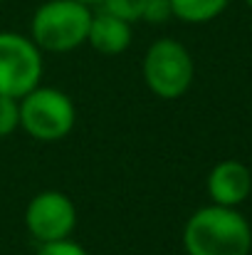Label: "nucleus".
<instances>
[{"mask_svg":"<svg viewBox=\"0 0 252 255\" xmlns=\"http://www.w3.org/2000/svg\"><path fill=\"white\" fill-rule=\"evenodd\" d=\"M185 255H250V221L228 206H203L183 226Z\"/></svg>","mask_w":252,"mask_h":255,"instance_id":"f257e3e1","label":"nucleus"},{"mask_svg":"<svg viewBox=\"0 0 252 255\" xmlns=\"http://www.w3.org/2000/svg\"><path fill=\"white\" fill-rule=\"evenodd\" d=\"M91 15V7L80 0H45L32 12L30 40L42 52H72L86 42Z\"/></svg>","mask_w":252,"mask_h":255,"instance_id":"f03ea898","label":"nucleus"},{"mask_svg":"<svg viewBox=\"0 0 252 255\" xmlns=\"http://www.w3.org/2000/svg\"><path fill=\"white\" fill-rule=\"evenodd\" d=\"M75 124L77 107L62 89L40 85L20 99V129L37 141H60L72 134Z\"/></svg>","mask_w":252,"mask_h":255,"instance_id":"7ed1b4c3","label":"nucleus"},{"mask_svg":"<svg viewBox=\"0 0 252 255\" xmlns=\"http://www.w3.org/2000/svg\"><path fill=\"white\" fill-rule=\"evenodd\" d=\"M195 80V62L178 40L161 37L144 55V82L159 99H180Z\"/></svg>","mask_w":252,"mask_h":255,"instance_id":"20e7f679","label":"nucleus"},{"mask_svg":"<svg viewBox=\"0 0 252 255\" xmlns=\"http://www.w3.org/2000/svg\"><path fill=\"white\" fill-rule=\"evenodd\" d=\"M42 70V50L30 40V35L10 30L0 32V94L22 99L27 92L40 87Z\"/></svg>","mask_w":252,"mask_h":255,"instance_id":"39448f33","label":"nucleus"},{"mask_svg":"<svg viewBox=\"0 0 252 255\" xmlns=\"http://www.w3.org/2000/svg\"><path fill=\"white\" fill-rule=\"evenodd\" d=\"M77 221V206L62 191H40L25 208V228L40 246L72 238Z\"/></svg>","mask_w":252,"mask_h":255,"instance_id":"423d86ee","label":"nucleus"},{"mask_svg":"<svg viewBox=\"0 0 252 255\" xmlns=\"http://www.w3.org/2000/svg\"><path fill=\"white\" fill-rule=\"evenodd\" d=\"M205 191L210 196V203L215 206H228V208H238L240 203H245L252 193V173L250 169L238 161V159H225L218 161L208 178H205Z\"/></svg>","mask_w":252,"mask_h":255,"instance_id":"0eeeda50","label":"nucleus"},{"mask_svg":"<svg viewBox=\"0 0 252 255\" xmlns=\"http://www.w3.org/2000/svg\"><path fill=\"white\" fill-rule=\"evenodd\" d=\"M86 45H91V50H96L104 57L124 55L131 45V22H126L116 15H109L104 10H96L91 15Z\"/></svg>","mask_w":252,"mask_h":255,"instance_id":"6e6552de","label":"nucleus"},{"mask_svg":"<svg viewBox=\"0 0 252 255\" xmlns=\"http://www.w3.org/2000/svg\"><path fill=\"white\" fill-rule=\"evenodd\" d=\"M230 0H170L173 17L188 25H203L225 12Z\"/></svg>","mask_w":252,"mask_h":255,"instance_id":"1a4fd4ad","label":"nucleus"},{"mask_svg":"<svg viewBox=\"0 0 252 255\" xmlns=\"http://www.w3.org/2000/svg\"><path fill=\"white\" fill-rule=\"evenodd\" d=\"M20 129V99L0 94V139L12 136Z\"/></svg>","mask_w":252,"mask_h":255,"instance_id":"9d476101","label":"nucleus"},{"mask_svg":"<svg viewBox=\"0 0 252 255\" xmlns=\"http://www.w3.org/2000/svg\"><path fill=\"white\" fill-rule=\"evenodd\" d=\"M144 2L146 0H101L99 2V10L109 12V15H116L126 22H139L141 20V12H144Z\"/></svg>","mask_w":252,"mask_h":255,"instance_id":"9b49d317","label":"nucleus"},{"mask_svg":"<svg viewBox=\"0 0 252 255\" xmlns=\"http://www.w3.org/2000/svg\"><path fill=\"white\" fill-rule=\"evenodd\" d=\"M173 17V7H170V0H146L144 2V12H141V20L149 22V25H164Z\"/></svg>","mask_w":252,"mask_h":255,"instance_id":"f8f14e48","label":"nucleus"},{"mask_svg":"<svg viewBox=\"0 0 252 255\" xmlns=\"http://www.w3.org/2000/svg\"><path fill=\"white\" fill-rule=\"evenodd\" d=\"M35 255H89V253L77 241L65 238V241H55V243H42Z\"/></svg>","mask_w":252,"mask_h":255,"instance_id":"ddd939ff","label":"nucleus"},{"mask_svg":"<svg viewBox=\"0 0 252 255\" xmlns=\"http://www.w3.org/2000/svg\"><path fill=\"white\" fill-rule=\"evenodd\" d=\"M80 2H84V5H89V7H91V5H99L101 0H80Z\"/></svg>","mask_w":252,"mask_h":255,"instance_id":"4468645a","label":"nucleus"},{"mask_svg":"<svg viewBox=\"0 0 252 255\" xmlns=\"http://www.w3.org/2000/svg\"><path fill=\"white\" fill-rule=\"evenodd\" d=\"M245 2H248V7H250V10H252V0H245Z\"/></svg>","mask_w":252,"mask_h":255,"instance_id":"2eb2a0df","label":"nucleus"},{"mask_svg":"<svg viewBox=\"0 0 252 255\" xmlns=\"http://www.w3.org/2000/svg\"><path fill=\"white\" fill-rule=\"evenodd\" d=\"M0 2H2V0H0Z\"/></svg>","mask_w":252,"mask_h":255,"instance_id":"dca6fc26","label":"nucleus"}]
</instances>
